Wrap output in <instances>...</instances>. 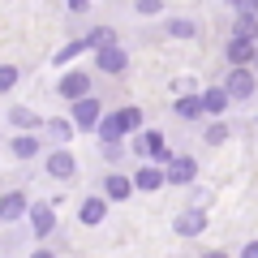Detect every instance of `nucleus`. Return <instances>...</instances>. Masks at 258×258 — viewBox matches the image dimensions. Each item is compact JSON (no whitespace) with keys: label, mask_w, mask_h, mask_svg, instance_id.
Returning a JSON list of instances; mask_svg holds the SVG:
<instances>
[{"label":"nucleus","mask_w":258,"mask_h":258,"mask_svg":"<svg viewBox=\"0 0 258 258\" xmlns=\"http://www.w3.org/2000/svg\"><path fill=\"white\" fill-rule=\"evenodd\" d=\"M138 125H142V112H138V108H120V112H112V116H103V120H99V138H103V147L120 142L125 134H134Z\"/></svg>","instance_id":"nucleus-1"},{"label":"nucleus","mask_w":258,"mask_h":258,"mask_svg":"<svg viewBox=\"0 0 258 258\" xmlns=\"http://www.w3.org/2000/svg\"><path fill=\"white\" fill-rule=\"evenodd\" d=\"M224 95H228V99H249V95H254V69H232V74L224 78Z\"/></svg>","instance_id":"nucleus-2"},{"label":"nucleus","mask_w":258,"mask_h":258,"mask_svg":"<svg viewBox=\"0 0 258 258\" xmlns=\"http://www.w3.org/2000/svg\"><path fill=\"white\" fill-rule=\"evenodd\" d=\"M134 151H142V155H151V159H155V168H159V164H164V168L172 164V151H168L164 134H155V129H151V134H142V142H138Z\"/></svg>","instance_id":"nucleus-3"},{"label":"nucleus","mask_w":258,"mask_h":258,"mask_svg":"<svg viewBox=\"0 0 258 258\" xmlns=\"http://www.w3.org/2000/svg\"><path fill=\"white\" fill-rule=\"evenodd\" d=\"M99 120H103V112H99V99L95 95H86V99L74 103V125L78 129H99Z\"/></svg>","instance_id":"nucleus-4"},{"label":"nucleus","mask_w":258,"mask_h":258,"mask_svg":"<svg viewBox=\"0 0 258 258\" xmlns=\"http://www.w3.org/2000/svg\"><path fill=\"white\" fill-rule=\"evenodd\" d=\"M194 172H198V164H194L189 155H172V164L164 168L168 185H189V181H194Z\"/></svg>","instance_id":"nucleus-5"},{"label":"nucleus","mask_w":258,"mask_h":258,"mask_svg":"<svg viewBox=\"0 0 258 258\" xmlns=\"http://www.w3.org/2000/svg\"><path fill=\"white\" fill-rule=\"evenodd\" d=\"M95 64H99V74H125L129 52H125V47H108V52H95Z\"/></svg>","instance_id":"nucleus-6"},{"label":"nucleus","mask_w":258,"mask_h":258,"mask_svg":"<svg viewBox=\"0 0 258 258\" xmlns=\"http://www.w3.org/2000/svg\"><path fill=\"white\" fill-rule=\"evenodd\" d=\"M47 172H52L56 181H69V176L78 172V159H74L69 151L60 147V151H52V155H47Z\"/></svg>","instance_id":"nucleus-7"},{"label":"nucleus","mask_w":258,"mask_h":258,"mask_svg":"<svg viewBox=\"0 0 258 258\" xmlns=\"http://www.w3.org/2000/svg\"><path fill=\"white\" fill-rule=\"evenodd\" d=\"M254 56H258V47L249 43V39H237V35L228 39V64H232V69H245Z\"/></svg>","instance_id":"nucleus-8"},{"label":"nucleus","mask_w":258,"mask_h":258,"mask_svg":"<svg viewBox=\"0 0 258 258\" xmlns=\"http://www.w3.org/2000/svg\"><path fill=\"white\" fill-rule=\"evenodd\" d=\"M78 220L91 224V228H95V224H103V220H108V198H99V194H95V198H86V203L78 207Z\"/></svg>","instance_id":"nucleus-9"},{"label":"nucleus","mask_w":258,"mask_h":258,"mask_svg":"<svg viewBox=\"0 0 258 258\" xmlns=\"http://www.w3.org/2000/svg\"><path fill=\"white\" fill-rule=\"evenodd\" d=\"M60 95H64V99H86V95H91V78H86V74H64L60 78Z\"/></svg>","instance_id":"nucleus-10"},{"label":"nucleus","mask_w":258,"mask_h":258,"mask_svg":"<svg viewBox=\"0 0 258 258\" xmlns=\"http://www.w3.org/2000/svg\"><path fill=\"white\" fill-rule=\"evenodd\" d=\"M129 194H134V181H129V176H120V172L103 176V198H108V203H120Z\"/></svg>","instance_id":"nucleus-11"},{"label":"nucleus","mask_w":258,"mask_h":258,"mask_svg":"<svg viewBox=\"0 0 258 258\" xmlns=\"http://www.w3.org/2000/svg\"><path fill=\"white\" fill-rule=\"evenodd\" d=\"M159 185H168V176H164V168H138V172H134V189H147V194H155Z\"/></svg>","instance_id":"nucleus-12"},{"label":"nucleus","mask_w":258,"mask_h":258,"mask_svg":"<svg viewBox=\"0 0 258 258\" xmlns=\"http://www.w3.org/2000/svg\"><path fill=\"white\" fill-rule=\"evenodd\" d=\"M30 228H35V237H47V232L56 228V211L43 207V203H35L30 207Z\"/></svg>","instance_id":"nucleus-13"},{"label":"nucleus","mask_w":258,"mask_h":258,"mask_svg":"<svg viewBox=\"0 0 258 258\" xmlns=\"http://www.w3.org/2000/svg\"><path fill=\"white\" fill-rule=\"evenodd\" d=\"M203 228H207V215L203 211H181V215H176V232H181V237H198Z\"/></svg>","instance_id":"nucleus-14"},{"label":"nucleus","mask_w":258,"mask_h":258,"mask_svg":"<svg viewBox=\"0 0 258 258\" xmlns=\"http://www.w3.org/2000/svg\"><path fill=\"white\" fill-rule=\"evenodd\" d=\"M26 215V194H5L0 198V220L9 224V220H22Z\"/></svg>","instance_id":"nucleus-15"},{"label":"nucleus","mask_w":258,"mask_h":258,"mask_svg":"<svg viewBox=\"0 0 258 258\" xmlns=\"http://www.w3.org/2000/svg\"><path fill=\"white\" fill-rule=\"evenodd\" d=\"M224 108H228V95H224V86H207V91H203V112H207V116H220Z\"/></svg>","instance_id":"nucleus-16"},{"label":"nucleus","mask_w":258,"mask_h":258,"mask_svg":"<svg viewBox=\"0 0 258 258\" xmlns=\"http://www.w3.org/2000/svg\"><path fill=\"white\" fill-rule=\"evenodd\" d=\"M176 116H185V120L203 116V95H181L176 99Z\"/></svg>","instance_id":"nucleus-17"},{"label":"nucleus","mask_w":258,"mask_h":258,"mask_svg":"<svg viewBox=\"0 0 258 258\" xmlns=\"http://www.w3.org/2000/svg\"><path fill=\"white\" fill-rule=\"evenodd\" d=\"M13 155H18V159H35V155H39V138H35V134L13 138Z\"/></svg>","instance_id":"nucleus-18"},{"label":"nucleus","mask_w":258,"mask_h":258,"mask_svg":"<svg viewBox=\"0 0 258 258\" xmlns=\"http://www.w3.org/2000/svg\"><path fill=\"white\" fill-rule=\"evenodd\" d=\"M86 47H95V52H108V47H116V35H112V26H99L91 39H86Z\"/></svg>","instance_id":"nucleus-19"},{"label":"nucleus","mask_w":258,"mask_h":258,"mask_svg":"<svg viewBox=\"0 0 258 258\" xmlns=\"http://www.w3.org/2000/svg\"><path fill=\"white\" fill-rule=\"evenodd\" d=\"M9 120H13L18 129H35V125H39V112H30V108H13Z\"/></svg>","instance_id":"nucleus-20"},{"label":"nucleus","mask_w":258,"mask_h":258,"mask_svg":"<svg viewBox=\"0 0 258 258\" xmlns=\"http://www.w3.org/2000/svg\"><path fill=\"white\" fill-rule=\"evenodd\" d=\"M232 35L254 43V39H258V18H237V30H232Z\"/></svg>","instance_id":"nucleus-21"},{"label":"nucleus","mask_w":258,"mask_h":258,"mask_svg":"<svg viewBox=\"0 0 258 258\" xmlns=\"http://www.w3.org/2000/svg\"><path fill=\"white\" fill-rule=\"evenodd\" d=\"M168 35H176V39H194V22L172 18V22H168Z\"/></svg>","instance_id":"nucleus-22"},{"label":"nucleus","mask_w":258,"mask_h":258,"mask_svg":"<svg viewBox=\"0 0 258 258\" xmlns=\"http://www.w3.org/2000/svg\"><path fill=\"white\" fill-rule=\"evenodd\" d=\"M13 86H18V69H13V64H0V95L13 91Z\"/></svg>","instance_id":"nucleus-23"},{"label":"nucleus","mask_w":258,"mask_h":258,"mask_svg":"<svg viewBox=\"0 0 258 258\" xmlns=\"http://www.w3.org/2000/svg\"><path fill=\"white\" fill-rule=\"evenodd\" d=\"M228 5L241 13V18H258V0H228Z\"/></svg>","instance_id":"nucleus-24"},{"label":"nucleus","mask_w":258,"mask_h":258,"mask_svg":"<svg viewBox=\"0 0 258 258\" xmlns=\"http://www.w3.org/2000/svg\"><path fill=\"white\" fill-rule=\"evenodd\" d=\"M74 120H56V125H52V134H56V138H60V142H69V138H74Z\"/></svg>","instance_id":"nucleus-25"},{"label":"nucleus","mask_w":258,"mask_h":258,"mask_svg":"<svg viewBox=\"0 0 258 258\" xmlns=\"http://www.w3.org/2000/svg\"><path fill=\"white\" fill-rule=\"evenodd\" d=\"M138 13L142 18H155V13H164V0H138Z\"/></svg>","instance_id":"nucleus-26"},{"label":"nucleus","mask_w":258,"mask_h":258,"mask_svg":"<svg viewBox=\"0 0 258 258\" xmlns=\"http://www.w3.org/2000/svg\"><path fill=\"white\" fill-rule=\"evenodd\" d=\"M82 47H86V43H64L60 52H56V64H64V60H74V56L82 52Z\"/></svg>","instance_id":"nucleus-27"},{"label":"nucleus","mask_w":258,"mask_h":258,"mask_svg":"<svg viewBox=\"0 0 258 258\" xmlns=\"http://www.w3.org/2000/svg\"><path fill=\"white\" fill-rule=\"evenodd\" d=\"M224 138H228V129H224V125H220V120H215V125H211V129H207V142H211V147H220V142H224Z\"/></svg>","instance_id":"nucleus-28"},{"label":"nucleus","mask_w":258,"mask_h":258,"mask_svg":"<svg viewBox=\"0 0 258 258\" xmlns=\"http://www.w3.org/2000/svg\"><path fill=\"white\" fill-rule=\"evenodd\" d=\"M125 155V147H120V142H112V147H103V159H120Z\"/></svg>","instance_id":"nucleus-29"},{"label":"nucleus","mask_w":258,"mask_h":258,"mask_svg":"<svg viewBox=\"0 0 258 258\" xmlns=\"http://www.w3.org/2000/svg\"><path fill=\"white\" fill-rule=\"evenodd\" d=\"M241 258H258V241H249V245L241 249Z\"/></svg>","instance_id":"nucleus-30"},{"label":"nucleus","mask_w":258,"mask_h":258,"mask_svg":"<svg viewBox=\"0 0 258 258\" xmlns=\"http://www.w3.org/2000/svg\"><path fill=\"white\" fill-rule=\"evenodd\" d=\"M69 9H74V13H82V9H86V0H69Z\"/></svg>","instance_id":"nucleus-31"},{"label":"nucleus","mask_w":258,"mask_h":258,"mask_svg":"<svg viewBox=\"0 0 258 258\" xmlns=\"http://www.w3.org/2000/svg\"><path fill=\"white\" fill-rule=\"evenodd\" d=\"M203 258H228V254H224V249H207Z\"/></svg>","instance_id":"nucleus-32"},{"label":"nucleus","mask_w":258,"mask_h":258,"mask_svg":"<svg viewBox=\"0 0 258 258\" xmlns=\"http://www.w3.org/2000/svg\"><path fill=\"white\" fill-rule=\"evenodd\" d=\"M30 258H56V254H52V249H35V254H30Z\"/></svg>","instance_id":"nucleus-33"},{"label":"nucleus","mask_w":258,"mask_h":258,"mask_svg":"<svg viewBox=\"0 0 258 258\" xmlns=\"http://www.w3.org/2000/svg\"><path fill=\"white\" fill-rule=\"evenodd\" d=\"M254 69H258V56H254Z\"/></svg>","instance_id":"nucleus-34"}]
</instances>
